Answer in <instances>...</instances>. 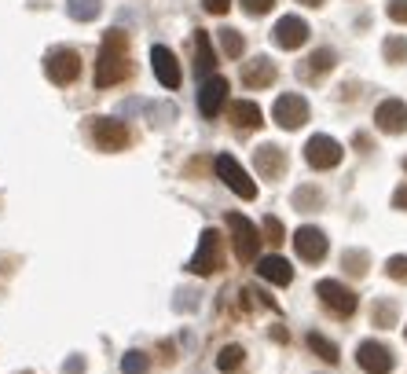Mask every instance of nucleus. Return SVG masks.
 Returning a JSON list of instances; mask_svg holds the SVG:
<instances>
[{
	"label": "nucleus",
	"instance_id": "nucleus-1",
	"mask_svg": "<svg viewBox=\"0 0 407 374\" xmlns=\"http://www.w3.org/2000/svg\"><path fill=\"white\" fill-rule=\"evenodd\" d=\"M125 77H133V62H128V34L125 29H107L100 44V59H95L92 85L95 88H114Z\"/></svg>",
	"mask_w": 407,
	"mask_h": 374
},
{
	"label": "nucleus",
	"instance_id": "nucleus-2",
	"mask_svg": "<svg viewBox=\"0 0 407 374\" xmlns=\"http://www.w3.org/2000/svg\"><path fill=\"white\" fill-rule=\"evenodd\" d=\"M85 133L92 136V143H95L100 151H125L128 143H133L128 125L118 121V118H107V114H95V118H88Z\"/></svg>",
	"mask_w": 407,
	"mask_h": 374
},
{
	"label": "nucleus",
	"instance_id": "nucleus-3",
	"mask_svg": "<svg viewBox=\"0 0 407 374\" xmlns=\"http://www.w3.org/2000/svg\"><path fill=\"white\" fill-rule=\"evenodd\" d=\"M187 268L194 275H217V272H224V239H220L217 227H206V232H202L199 250H194Z\"/></svg>",
	"mask_w": 407,
	"mask_h": 374
},
{
	"label": "nucleus",
	"instance_id": "nucleus-4",
	"mask_svg": "<svg viewBox=\"0 0 407 374\" xmlns=\"http://www.w3.org/2000/svg\"><path fill=\"white\" fill-rule=\"evenodd\" d=\"M227 220V232H232V246H235V257L242 265H250V261H257V253H260V235L257 227H253V220H246L242 213H227L224 217Z\"/></svg>",
	"mask_w": 407,
	"mask_h": 374
},
{
	"label": "nucleus",
	"instance_id": "nucleus-5",
	"mask_svg": "<svg viewBox=\"0 0 407 374\" xmlns=\"http://www.w3.org/2000/svg\"><path fill=\"white\" fill-rule=\"evenodd\" d=\"M44 74L52 85H74L77 74H81V55L74 48H52L44 55Z\"/></svg>",
	"mask_w": 407,
	"mask_h": 374
},
{
	"label": "nucleus",
	"instance_id": "nucleus-6",
	"mask_svg": "<svg viewBox=\"0 0 407 374\" xmlns=\"http://www.w3.org/2000/svg\"><path fill=\"white\" fill-rule=\"evenodd\" d=\"M341 158H345V147H341L334 136H327V133H316L312 140L305 143V161L312 169H334Z\"/></svg>",
	"mask_w": 407,
	"mask_h": 374
},
{
	"label": "nucleus",
	"instance_id": "nucleus-7",
	"mask_svg": "<svg viewBox=\"0 0 407 374\" xmlns=\"http://www.w3.org/2000/svg\"><path fill=\"white\" fill-rule=\"evenodd\" d=\"M308 114L312 110H308V103L298 92H283L279 100H275V107H272V121L279 128H286V133H294V128H301L308 121Z\"/></svg>",
	"mask_w": 407,
	"mask_h": 374
},
{
	"label": "nucleus",
	"instance_id": "nucleus-8",
	"mask_svg": "<svg viewBox=\"0 0 407 374\" xmlns=\"http://www.w3.org/2000/svg\"><path fill=\"white\" fill-rule=\"evenodd\" d=\"M217 176H220V180L239 194V199H246V202H250V199H257V184H253V176H250L246 169H242L232 154H217Z\"/></svg>",
	"mask_w": 407,
	"mask_h": 374
},
{
	"label": "nucleus",
	"instance_id": "nucleus-9",
	"mask_svg": "<svg viewBox=\"0 0 407 374\" xmlns=\"http://www.w3.org/2000/svg\"><path fill=\"white\" fill-rule=\"evenodd\" d=\"M294 250H298V257L305 265H319L323 257H327L331 242H327V235H323L316 224H305V227L294 232Z\"/></svg>",
	"mask_w": 407,
	"mask_h": 374
},
{
	"label": "nucleus",
	"instance_id": "nucleus-10",
	"mask_svg": "<svg viewBox=\"0 0 407 374\" xmlns=\"http://www.w3.org/2000/svg\"><path fill=\"white\" fill-rule=\"evenodd\" d=\"M356 363H360L367 374H389L396 367V356L389 345L382 341H360V349H356Z\"/></svg>",
	"mask_w": 407,
	"mask_h": 374
},
{
	"label": "nucleus",
	"instance_id": "nucleus-11",
	"mask_svg": "<svg viewBox=\"0 0 407 374\" xmlns=\"http://www.w3.org/2000/svg\"><path fill=\"white\" fill-rule=\"evenodd\" d=\"M308 37H312V26H308L301 15H283V19L275 22V29H272V41L279 44V48H286V52L301 48Z\"/></svg>",
	"mask_w": 407,
	"mask_h": 374
},
{
	"label": "nucleus",
	"instance_id": "nucleus-12",
	"mask_svg": "<svg viewBox=\"0 0 407 374\" xmlns=\"http://www.w3.org/2000/svg\"><path fill=\"white\" fill-rule=\"evenodd\" d=\"M316 294H319V301L327 305L331 312H338V316H352L356 305H360V298H356L345 283H334V279H323V283L316 286Z\"/></svg>",
	"mask_w": 407,
	"mask_h": 374
},
{
	"label": "nucleus",
	"instance_id": "nucleus-13",
	"mask_svg": "<svg viewBox=\"0 0 407 374\" xmlns=\"http://www.w3.org/2000/svg\"><path fill=\"white\" fill-rule=\"evenodd\" d=\"M374 128L385 136L407 133V103L403 100H382L378 110H374Z\"/></svg>",
	"mask_w": 407,
	"mask_h": 374
},
{
	"label": "nucleus",
	"instance_id": "nucleus-14",
	"mask_svg": "<svg viewBox=\"0 0 407 374\" xmlns=\"http://www.w3.org/2000/svg\"><path fill=\"white\" fill-rule=\"evenodd\" d=\"M227 100V81L220 74H209L202 77V88H199V110H202V118H217L220 107Z\"/></svg>",
	"mask_w": 407,
	"mask_h": 374
},
{
	"label": "nucleus",
	"instance_id": "nucleus-15",
	"mask_svg": "<svg viewBox=\"0 0 407 374\" xmlns=\"http://www.w3.org/2000/svg\"><path fill=\"white\" fill-rule=\"evenodd\" d=\"M151 70L161 81V88H176V85H180V62H176V55L169 52L166 44L151 48Z\"/></svg>",
	"mask_w": 407,
	"mask_h": 374
},
{
	"label": "nucleus",
	"instance_id": "nucleus-16",
	"mask_svg": "<svg viewBox=\"0 0 407 374\" xmlns=\"http://www.w3.org/2000/svg\"><path fill=\"white\" fill-rule=\"evenodd\" d=\"M279 70H275V62L268 55H257V59H246L242 62V85L246 88H272Z\"/></svg>",
	"mask_w": 407,
	"mask_h": 374
},
{
	"label": "nucleus",
	"instance_id": "nucleus-17",
	"mask_svg": "<svg viewBox=\"0 0 407 374\" xmlns=\"http://www.w3.org/2000/svg\"><path fill=\"white\" fill-rule=\"evenodd\" d=\"M253 166H257L260 176L279 180V176L286 173V154H283V147H275V143H260V147L253 151Z\"/></svg>",
	"mask_w": 407,
	"mask_h": 374
},
{
	"label": "nucleus",
	"instance_id": "nucleus-18",
	"mask_svg": "<svg viewBox=\"0 0 407 374\" xmlns=\"http://www.w3.org/2000/svg\"><path fill=\"white\" fill-rule=\"evenodd\" d=\"M227 118H232V128H239V133H253V128L265 125V114H260L253 100H235L227 107Z\"/></svg>",
	"mask_w": 407,
	"mask_h": 374
},
{
	"label": "nucleus",
	"instance_id": "nucleus-19",
	"mask_svg": "<svg viewBox=\"0 0 407 374\" xmlns=\"http://www.w3.org/2000/svg\"><path fill=\"white\" fill-rule=\"evenodd\" d=\"M257 275H260L265 283L290 286V279H294V265L283 261V257H260V261H257Z\"/></svg>",
	"mask_w": 407,
	"mask_h": 374
},
{
	"label": "nucleus",
	"instance_id": "nucleus-20",
	"mask_svg": "<svg viewBox=\"0 0 407 374\" xmlns=\"http://www.w3.org/2000/svg\"><path fill=\"white\" fill-rule=\"evenodd\" d=\"M194 67H199L202 77H209L217 67V55H213V44H209L206 29H194Z\"/></svg>",
	"mask_w": 407,
	"mask_h": 374
},
{
	"label": "nucleus",
	"instance_id": "nucleus-21",
	"mask_svg": "<svg viewBox=\"0 0 407 374\" xmlns=\"http://www.w3.org/2000/svg\"><path fill=\"white\" fill-rule=\"evenodd\" d=\"M67 15L77 22H95L103 15V0H67Z\"/></svg>",
	"mask_w": 407,
	"mask_h": 374
},
{
	"label": "nucleus",
	"instance_id": "nucleus-22",
	"mask_svg": "<svg viewBox=\"0 0 407 374\" xmlns=\"http://www.w3.org/2000/svg\"><path fill=\"white\" fill-rule=\"evenodd\" d=\"M334 67H338L334 48H316V52L308 55V62H305V74H308V77H319V74H327V70H334Z\"/></svg>",
	"mask_w": 407,
	"mask_h": 374
},
{
	"label": "nucleus",
	"instance_id": "nucleus-23",
	"mask_svg": "<svg viewBox=\"0 0 407 374\" xmlns=\"http://www.w3.org/2000/svg\"><path fill=\"white\" fill-rule=\"evenodd\" d=\"M217 37H220V48H224V59H242V52H246V37H242L239 29L224 26Z\"/></svg>",
	"mask_w": 407,
	"mask_h": 374
},
{
	"label": "nucleus",
	"instance_id": "nucleus-24",
	"mask_svg": "<svg viewBox=\"0 0 407 374\" xmlns=\"http://www.w3.org/2000/svg\"><path fill=\"white\" fill-rule=\"evenodd\" d=\"M242 360H246V349H242V345H224V349L217 352V367H220L224 374L239 370V367H242Z\"/></svg>",
	"mask_w": 407,
	"mask_h": 374
},
{
	"label": "nucleus",
	"instance_id": "nucleus-25",
	"mask_svg": "<svg viewBox=\"0 0 407 374\" xmlns=\"http://www.w3.org/2000/svg\"><path fill=\"white\" fill-rule=\"evenodd\" d=\"M308 349H312L319 360H327V363H338V345L334 341H327L323 334H308Z\"/></svg>",
	"mask_w": 407,
	"mask_h": 374
},
{
	"label": "nucleus",
	"instance_id": "nucleus-26",
	"mask_svg": "<svg viewBox=\"0 0 407 374\" xmlns=\"http://www.w3.org/2000/svg\"><path fill=\"white\" fill-rule=\"evenodd\" d=\"M121 370H125V374H147V370H151V356H147V352H136V349L125 352V356H121Z\"/></svg>",
	"mask_w": 407,
	"mask_h": 374
},
{
	"label": "nucleus",
	"instance_id": "nucleus-27",
	"mask_svg": "<svg viewBox=\"0 0 407 374\" xmlns=\"http://www.w3.org/2000/svg\"><path fill=\"white\" fill-rule=\"evenodd\" d=\"M371 319H374V327H382V330H389L396 323V305H389V301H378L374 305V312H371Z\"/></svg>",
	"mask_w": 407,
	"mask_h": 374
},
{
	"label": "nucleus",
	"instance_id": "nucleus-28",
	"mask_svg": "<svg viewBox=\"0 0 407 374\" xmlns=\"http://www.w3.org/2000/svg\"><path fill=\"white\" fill-rule=\"evenodd\" d=\"M294 202H298V209H319L323 206V191L319 187H301L294 194Z\"/></svg>",
	"mask_w": 407,
	"mask_h": 374
},
{
	"label": "nucleus",
	"instance_id": "nucleus-29",
	"mask_svg": "<svg viewBox=\"0 0 407 374\" xmlns=\"http://www.w3.org/2000/svg\"><path fill=\"white\" fill-rule=\"evenodd\" d=\"M382 52L389 62H407V37H389Z\"/></svg>",
	"mask_w": 407,
	"mask_h": 374
},
{
	"label": "nucleus",
	"instance_id": "nucleus-30",
	"mask_svg": "<svg viewBox=\"0 0 407 374\" xmlns=\"http://www.w3.org/2000/svg\"><path fill=\"white\" fill-rule=\"evenodd\" d=\"M385 275H389V279H396V283H407V257L403 253L389 257V261H385Z\"/></svg>",
	"mask_w": 407,
	"mask_h": 374
},
{
	"label": "nucleus",
	"instance_id": "nucleus-31",
	"mask_svg": "<svg viewBox=\"0 0 407 374\" xmlns=\"http://www.w3.org/2000/svg\"><path fill=\"white\" fill-rule=\"evenodd\" d=\"M345 272H349V275H367V253L349 250V253H345Z\"/></svg>",
	"mask_w": 407,
	"mask_h": 374
},
{
	"label": "nucleus",
	"instance_id": "nucleus-32",
	"mask_svg": "<svg viewBox=\"0 0 407 374\" xmlns=\"http://www.w3.org/2000/svg\"><path fill=\"white\" fill-rule=\"evenodd\" d=\"M260 232H265V239L272 242V246H279V242L286 239V235H283V220H279V217H265V227H260Z\"/></svg>",
	"mask_w": 407,
	"mask_h": 374
},
{
	"label": "nucleus",
	"instance_id": "nucleus-33",
	"mask_svg": "<svg viewBox=\"0 0 407 374\" xmlns=\"http://www.w3.org/2000/svg\"><path fill=\"white\" fill-rule=\"evenodd\" d=\"M385 15H389L393 22L407 26V0H389V4H385Z\"/></svg>",
	"mask_w": 407,
	"mask_h": 374
},
{
	"label": "nucleus",
	"instance_id": "nucleus-34",
	"mask_svg": "<svg viewBox=\"0 0 407 374\" xmlns=\"http://www.w3.org/2000/svg\"><path fill=\"white\" fill-rule=\"evenodd\" d=\"M279 0H242V11L246 15H268Z\"/></svg>",
	"mask_w": 407,
	"mask_h": 374
},
{
	"label": "nucleus",
	"instance_id": "nucleus-35",
	"mask_svg": "<svg viewBox=\"0 0 407 374\" xmlns=\"http://www.w3.org/2000/svg\"><path fill=\"white\" fill-rule=\"evenodd\" d=\"M202 8H206L209 15H224L227 8H232V0H202Z\"/></svg>",
	"mask_w": 407,
	"mask_h": 374
},
{
	"label": "nucleus",
	"instance_id": "nucleus-36",
	"mask_svg": "<svg viewBox=\"0 0 407 374\" xmlns=\"http://www.w3.org/2000/svg\"><path fill=\"white\" fill-rule=\"evenodd\" d=\"M352 147L367 154V151H371V136H363V133H356V136H352Z\"/></svg>",
	"mask_w": 407,
	"mask_h": 374
},
{
	"label": "nucleus",
	"instance_id": "nucleus-37",
	"mask_svg": "<svg viewBox=\"0 0 407 374\" xmlns=\"http://www.w3.org/2000/svg\"><path fill=\"white\" fill-rule=\"evenodd\" d=\"M393 206L407 213V184H403V187H396V194H393Z\"/></svg>",
	"mask_w": 407,
	"mask_h": 374
},
{
	"label": "nucleus",
	"instance_id": "nucleus-38",
	"mask_svg": "<svg viewBox=\"0 0 407 374\" xmlns=\"http://www.w3.org/2000/svg\"><path fill=\"white\" fill-rule=\"evenodd\" d=\"M67 367H70V370H74V374H81V370H85V360H81V356H74V360H70V363H67Z\"/></svg>",
	"mask_w": 407,
	"mask_h": 374
},
{
	"label": "nucleus",
	"instance_id": "nucleus-39",
	"mask_svg": "<svg viewBox=\"0 0 407 374\" xmlns=\"http://www.w3.org/2000/svg\"><path fill=\"white\" fill-rule=\"evenodd\" d=\"M305 8H323V0H301Z\"/></svg>",
	"mask_w": 407,
	"mask_h": 374
},
{
	"label": "nucleus",
	"instance_id": "nucleus-40",
	"mask_svg": "<svg viewBox=\"0 0 407 374\" xmlns=\"http://www.w3.org/2000/svg\"><path fill=\"white\" fill-rule=\"evenodd\" d=\"M403 173H407V158H403Z\"/></svg>",
	"mask_w": 407,
	"mask_h": 374
},
{
	"label": "nucleus",
	"instance_id": "nucleus-41",
	"mask_svg": "<svg viewBox=\"0 0 407 374\" xmlns=\"http://www.w3.org/2000/svg\"><path fill=\"white\" fill-rule=\"evenodd\" d=\"M403 338H407V327H403Z\"/></svg>",
	"mask_w": 407,
	"mask_h": 374
}]
</instances>
